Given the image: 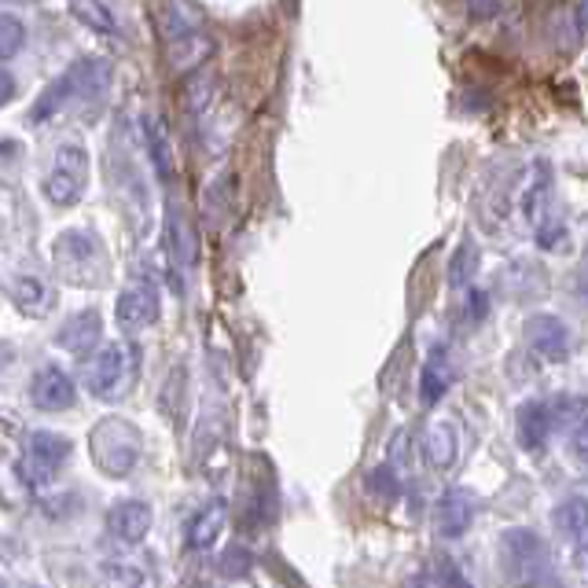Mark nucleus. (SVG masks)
I'll use <instances>...</instances> for the list:
<instances>
[{
	"instance_id": "nucleus-24",
	"label": "nucleus",
	"mask_w": 588,
	"mask_h": 588,
	"mask_svg": "<svg viewBox=\"0 0 588 588\" xmlns=\"http://www.w3.org/2000/svg\"><path fill=\"white\" fill-rule=\"evenodd\" d=\"M368 493H372L375 500H397L402 497V471H397L394 464H380L368 471Z\"/></svg>"
},
{
	"instance_id": "nucleus-18",
	"label": "nucleus",
	"mask_w": 588,
	"mask_h": 588,
	"mask_svg": "<svg viewBox=\"0 0 588 588\" xmlns=\"http://www.w3.org/2000/svg\"><path fill=\"white\" fill-rule=\"evenodd\" d=\"M423 453H427V464L438 467V471H449L456 464L460 456V430L453 419H434L423 434Z\"/></svg>"
},
{
	"instance_id": "nucleus-12",
	"label": "nucleus",
	"mask_w": 588,
	"mask_h": 588,
	"mask_svg": "<svg viewBox=\"0 0 588 588\" xmlns=\"http://www.w3.org/2000/svg\"><path fill=\"white\" fill-rule=\"evenodd\" d=\"M151 522H155V511L147 500H118L114 508L108 511V530L114 541L122 544H140L147 533H151Z\"/></svg>"
},
{
	"instance_id": "nucleus-22",
	"label": "nucleus",
	"mask_w": 588,
	"mask_h": 588,
	"mask_svg": "<svg viewBox=\"0 0 588 588\" xmlns=\"http://www.w3.org/2000/svg\"><path fill=\"white\" fill-rule=\"evenodd\" d=\"M478 244L475 239H464L456 250H453V258H449V287H467L471 280H475V272H478Z\"/></svg>"
},
{
	"instance_id": "nucleus-11",
	"label": "nucleus",
	"mask_w": 588,
	"mask_h": 588,
	"mask_svg": "<svg viewBox=\"0 0 588 588\" xmlns=\"http://www.w3.org/2000/svg\"><path fill=\"white\" fill-rule=\"evenodd\" d=\"M471 519H475V493L464 489V486H453V489L441 493L438 504H434V530H438V538H445V541L464 538L467 527H471Z\"/></svg>"
},
{
	"instance_id": "nucleus-32",
	"label": "nucleus",
	"mask_w": 588,
	"mask_h": 588,
	"mask_svg": "<svg viewBox=\"0 0 588 588\" xmlns=\"http://www.w3.org/2000/svg\"><path fill=\"white\" fill-rule=\"evenodd\" d=\"M497 12H500V4H471L467 8L471 19H486V15H497Z\"/></svg>"
},
{
	"instance_id": "nucleus-5",
	"label": "nucleus",
	"mask_w": 588,
	"mask_h": 588,
	"mask_svg": "<svg viewBox=\"0 0 588 588\" xmlns=\"http://www.w3.org/2000/svg\"><path fill=\"white\" fill-rule=\"evenodd\" d=\"M140 453H144V434L129 423V419L108 416L92 427L89 456H92V464H97L100 475H108V478L133 475V467L140 464Z\"/></svg>"
},
{
	"instance_id": "nucleus-15",
	"label": "nucleus",
	"mask_w": 588,
	"mask_h": 588,
	"mask_svg": "<svg viewBox=\"0 0 588 588\" xmlns=\"http://www.w3.org/2000/svg\"><path fill=\"white\" fill-rule=\"evenodd\" d=\"M100 331H103L100 313L97 309H81L56 331V346H63L70 357H89L92 346L100 342Z\"/></svg>"
},
{
	"instance_id": "nucleus-17",
	"label": "nucleus",
	"mask_w": 588,
	"mask_h": 588,
	"mask_svg": "<svg viewBox=\"0 0 588 588\" xmlns=\"http://www.w3.org/2000/svg\"><path fill=\"white\" fill-rule=\"evenodd\" d=\"M225 514H228L225 500H220V497L206 500L203 508L192 514V522H188V530H184L188 549H192V552H210V549H214L220 530H225Z\"/></svg>"
},
{
	"instance_id": "nucleus-3",
	"label": "nucleus",
	"mask_w": 588,
	"mask_h": 588,
	"mask_svg": "<svg viewBox=\"0 0 588 588\" xmlns=\"http://www.w3.org/2000/svg\"><path fill=\"white\" fill-rule=\"evenodd\" d=\"M155 19H159V34H162V45L170 52V63L173 70H192L199 67L214 41L206 37V26H203V12L192 4H166V8H155Z\"/></svg>"
},
{
	"instance_id": "nucleus-25",
	"label": "nucleus",
	"mask_w": 588,
	"mask_h": 588,
	"mask_svg": "<svg viewBox=\"0 0 588 588\" xmlns=\"http://www.w3.org/2000/svg\"><path fill=\"white\" fill-rule=\"evenodd\" d=\"M555 527H559V533H566V538H574V541H577V549H581L585 527H588V519H585V500H581V497L566 500L563 508L555 511Z\"/></svg>"
},
{
	"instance_id": "nucleus-13",
	"label": "nucleus",
	"mask_w": 588,
	"mask_h": 588,
	"mask_svg": "<svg viewBox=\"0 0 588 588\" xmlns=\"http://www.w3.org/2000/svg\"><path fill=\"white\" fill-rule=\"evenodd\" d=\"M527 339H530L533 350H538L544 361H552V364H559V361L570 357V331H566V324L559 317H549V313L530 317Z\"/></svg>"
},
{
	"instance_id": "nucleus-19",
	"label": "nucleus",
	"mask_w": 588,
	"mask_h": 588,
	"mask_svg": "<svg viewBox=\"0 0 588 588\" xmlns=\"http://www.w3.org/2000/svg\"><path fill=\"white\" fill-rule=\"evenodd\" d=\"M144 144L151 155V166L159 173V181H173V147H170V129H166L162 114H144Z\"/></svg>"
},
{
	"instance_id": "nucleus-20",
	"label": "nucleus",
	"mask_w": 588,
	"mask_h": 588,
	"mask_svg": "<svg viewBox=\"0 0 588 588\" xmlns=\"http://www.w3.org/2000/svg\"><path fill=\"white\" fill-rule=\"evenodd\" d=\"M12 302L23 317H48L56 309V291L41 276H19L12 283Z\"/></svg>"
},
{
	"instance_id": "nucleus-10",
	"label": "nucleus",
	"mask_w": 588,
	"mask_h": 588,
	"mask_svg": "<svg viewBox=\"0 0 588 588\" xmlns=\"http://www.w3.org/2000/svg\"><path fill=\"white\" fill-rule=\"evenodd\" d=\"M30 402L41 412H67L78 402V386H74V380L59 364H45L30 380Z\"/></svg>"
},
{
	"instance_id": "nucleus-23",
	"label": "nucleus",
	"mask_w": 588,
	"mask_h": 588,
	"mask_svg": "<svg viewBox=\"0 0 588 588\" xmlns=\"http://www.w3.org/2000/svg\"><path fill=\"white\" fill-rule=\"evenodd\" d=\"M533 217V225H538V244L544 247V250H555L566 239V217L555 210V203L549 199L538 214H530Z\"/></svg>"
},
{
	"instance_id": "nucleus-14",
	"label": "nucleus",
	"mask_w": 588,
	"mask_h": 588,
	"mask_svg": "<svg viewBox=\"0 0 588 588\" xmlns=\"http://www.w3.org/2000/svg\"><path fill=\"white\" fill-rule=\"evenodd\" d=\"M166 247H170V261L177 272H188L195 265V233H192V220H188L184 206L170 203L166 210Z\"/></svg>"
},
{
	"instance_id": "nucleus-30",
	"label": "nucleus",
	"mask_w": 588,
	"mask_h": 588,
	"mask_svg": "<svg viewBox=\"0 0 588 588\" xmlns=\"http://www.w3.org/2000/svg\"><path fill=\"white\" fill-rule=\"evenodd\" d=\"M486 309H489L486 294H482V291H471V298H467V317H471V320H482V317H486Z\"/></svg>"
},
{
	"instance_id": "nucleus-34",
	"label": "nucleus",
	"mask_w": 588,
	"mask_h": 588,
	"mask_svg": "<svg viewBox=\"0 0 588 588\" xmlns=\"http://www.w3.org/2000/svg\"><path fill=\"white\" fill-rule=\"evenodd\" d=\"M0 588H8V585H4V581H0Z\"/></svg>"
},
{
	"instance_id": "nucleus-6",
	"label": "nucleus",
	"mask_w": 588,
	"mask_h": 588,
	"mask_svg": "<svg viewBox=\"0 0 588 588\" xmlns=\"http://www.w3.org/2000/svg\"><path fill=\"white\" fill-rule=\"evenodd\" d=\"M89 188V151L78 140H63L52 155L45 195L52 206H74Z\"/></svg>"
},
{
	"instance_id": "nucleus-33",
	"label": "nucleus",
	"mask_w": 588,
	"mask_h": 588,
	"mask_svg": "<svg viewBox=\"0 0 588 588\" xmlns=\"http://www.w3.org/2000/svg\"><path fill=\"white\" fill-rule=\"evenodd\" d=\"M408 588H438L434 581H430V577L427 574H419V577H412V585H408Z\"/></svg>"
},
{
	"instance_id": "nucleus-2",
	"label": "nucleus",
	"mask_w": 588,
	"mask_h": 588,
	"mask_svg": "<svg viewBox=\"0 0 588 588\" xmlns=\"http://www.w3.org/2000/svg\"><path fill=\"white\" fill-rule=\"evenodd\" d=\"M500 574L511 588H559L544 541L522 527L500 538Z\"/></svg>"
},
{
	"instance_id": "nucleus-8",
	"label": "nucleus",
	"mask_w": 588,
	"mask_h": 588,
	"mask_svg": "<svg viewBox=\"0 0 588 588\" xmlns=\"http://www.w3.org/2000/svg\"><path fill=\"white\" fill-rule=\"evenodd\" d=\"M74 453L70 438L56 434V430H34L26 438V453H23V478L34 482V486H45L48 478H56V471L67 464Z\"/></svg>"
},
{
	"instance_id": "nucleus-27",
	"label": "nucleus",
	"mask_w": 588,
	"mask_h": 588,
	"mask_svg": "<svg viewBox=\"0 0 588 588\" xmlns=\"http://www.w3.org/2000/svg\"><path fill=\"white\" fill-rule=\"evenodd\" d=\"M70 15H78L89 30H100V34H114V30H118L114 26L111 8H103V4H70Z\"/></svg>"
},
{
	"instance_id": "nucleus-4",
	"label": "nucleus",
	"mask_w": 588,
	"mask_h": 588,
	"mask_svg": "<svg viewBox=\"0 0 588 588\" xmlns=\"http://www.w3.org/2000/svg\"><path fill=\"white\" fill-rule=\"evenodd\" d=\"M52 261H56V272L63 283H74V287H100L108 283V250H103L97 233H86V228H67V233L56 236L52 244Z\"/></svg>"
},
{
	"instance_id": "nucleus-21",
	"label": "nucleus",
	"mask_w": 588,
	"mask_h": 588,
	"mask_svg": "<svg viewBox=\"0 0 588 588\" xmlns=\"http://www.w3.org/2000/svg\"><path fill=\"white\" fill-rule=\"evenodd\" d=\"M453 386V361H449V350H430L423 372H419V397L423 405H438L445 391Z\"/></svg>"
},
{
	"instance_id": "nucleus-9",
	"label": "nucleus",
	"mask_w": 588,
	"mask_h": 588,
	"mask_svg": "<svg viewBox=\"0 0 588 588\" xmlns=\"http://www.w3.org/2000/svg\"><path fill=\"white\" fill-rule=\"evenodd\" d=\"M114 320H118L122 331H140L151 328L159 320V287L151 280H136L129 283L118 302H114Z\"/></svg>"
},
{
	"instance_id": "nucleus-29",
	"label": "nucleus",
	"mask_w": 588,
	"mask_h": 588,
	"mask_svg": "<svg viewBox=\"0 0 588 588\" xmlns=\"http://www.w3.org/2000/svg\"><path fill=\"white\" fill-rule=\"evenodd\" d=\"M441 585H445V588H475V585L467 581L464 574L456 570L453 563H445V566H441Z\"/></svg>"
},
{
	"instance_id": "nucleus-26",
	"label": "nucleus",
	"mask_w": 588,
	"mask_h": 588,
	"mask_svg": "<svg viewBox=\"0 0 588 588\" xmlns=\"http://www.w3.org/2000/svg\"><path fill=\"white\" fill-rule=\"evenodd\" d=\"M23 45H26L23 19L12 12H0V59H15Z\"/></svg>"
},
{
	"instance_id": "nucleus-7",
	"label": "nucleus",
	"mask_w": 588,
	"mask_h": 588,
	"mask_svg": "<svg viewBox=\"0 0 588 588\" xmlns=\"http://www.w3.org/2000/svg\"><path fill=\"white\" fill-rule=\"evenodd\" d=\"M136 380V350L129 342H108L89 368V391L100 402H122Z\"/></svg>"
},
{
	"instance_id": "nucleus-28",
	"label": "nucleus",
	"mask_w": 588,
	"mask_h": 588,
	"mask_svg": "<svg viewBox=\"0 0 588 588\" xmlns=\"http://www.w3.org/2000/svg\"><path fill=\"white\" fill-rule=\"evenodd\" d=\"M250 566H255V559H250L247 544H228L225 555H220V574L225 577H244L250 574Z\"/></svg>"
},
{
	"instance_id": "nucleus-16",
	"label": "nucleus",
	"mask_w": 588,
	"mask_h": 588,
	"mask_svg": "<svg viewBox=\"0 0 588 588\" xmlns=\"http://www.w3.org/2000/svg\"><path fill=\"white\" fill-rule=\"evenodd\" d=\"M514 438H519V445L527 449V453H544V445H549L552 438V412L544 402H527L519 408V416H514Z\"/></svg>"
},
{
	"instance_id": "nucleus-31",
	"label": "nucleus",
	"mask_w": 588,
	"mask_h": 588,
	"mask_svg": "<svg viewBox=\"0 0 588 588\" xmlns=\"http://www.w3.org/2000/svg\"><path fill=\"white\" fill-rule=\"evenodd\" d=\"M15 78H12V74H8L4 67H0V108H4V103H12L15 100Z\"/></svg>"
},
{
	"instance_id": "nucleus-1",
	"label": "nucleus",
	"mask_w": 588,
	"mask_h": 588,
	"mask_svg": "<svg viewBox=\"0 0 588 588\" xmlns=\"http://www.w3.org/2000/svg\"><path fill=\"white\" fill-rule=\"evenodd\" d=\"M111 63L103 56H81L78 63H70L67 70L59 74L56 81H48V89H41V97L30 103L26 125H48L52 118H59L70 103L100 97L103 89L111 86Z\"/></svg>"
}]
</instances>
